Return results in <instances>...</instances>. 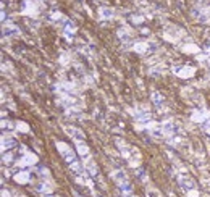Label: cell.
Wrapping results in <instances>:
<instances>
[{
  "label": "cell",
  "instance_id": "7c38bea8",
  "mask_svg": "<svg viewBox=\"0 0 210 197\" xmlns=\"http://www.w3.org/2000/svg\"><path fill=\"white\" fill-rule=\"evenodd\" d=\"M134 50L138 53H145V50H147V44H144V42H138V44L134 45Z\"/></svg>",
  "mask_w": 210,
  "mask_h": 197
},
{
  "label": "cell",
  "instance_id": "2e32d148",
  "mask_svg": "<svg viewBox=\"0 0 210 197\" xmlns=\"http://www.w3.org/2000/svg\"><path fill=\"white\" fill-rule=\"evenodd\" d=\"M152 100L155 102V104H162V102H163V98H162V95L158 92H154L152 94Z\"/></svg>",
  "mask_w": 210,
  "mask_h": 197
},
{
  "label": "cell",
  "instance_id": "e0dca14e",
  "mask_svg": "<svg viewBox=\"0 0 210 197\" xmlns=\"http://www.w3.org/2000/svg\"><path fill=\"white\" fill-rule=\"evenodd\" d=\"M186 194H187V197H199V192H197L196 189H192V191H187Z\"/></svg>",
  "mask_w": 210,
  "mask_h": 197
},
{
  "label": "cell",
  "instance_id": "3957f363",
  "mask_svg": "<svg viewBox=\"0 0 210 197\" xmlns=\"http://www.w3.org/2000/svg\"><path fill=\"white\" fill-rule=\"evenodd\" d=\"M178 183H179V187H181L183 191H192V189H196V183H194V179L189 178L187 174H179L178 176Z\"/></svg>",
  "mask_w": 210,
  "mask_h": 197
},
{
  "label": "cell",
  "instance_id": "6da1fadb",
  "mask_svg": "<svg viewBox=\"0 0 210 197\" xmlns=\"http://www.w3.org/2000/svg\"><path fill=\"white\" fill-rule=\"evenodd\" d=\"M120 149H121V153L125 155V158L129 162L131 165L139 163V152L136 150L134 147H131V145H128V144H121Z\"/></svg>",
  "mask_w": 210,
  "mask_h": 197
},
{
  "label": "cell",
  "instance_id": "ac0fdd59",
  "mask_svg": "<svg viewBox=\"0 0 210 197\" xmlns=\"http://www.w3.org/2000/svg\"><path fill=\"white\" fill-rule=\"evenodd\" d=\"M18 128H20V129H24V131H26V129H28V126H26V125H20Z\"/></svg>",
  "mask_w": 210,
  "mask_h": 197
},
{
  "label": "cell",
  "instance_id": "30bf717a",
  "mask_svg": "<svg viewBox=\"0 0 210 197\" xmlns=\"http://www.w3.org/2000/svg\"><path fill=\"white\" fill-rule=\"evenodd\" d=\"M86 171H89V174H96L97 173L96 163H94L92 160H86Z\"/></svg>",
  "mask_w": 210,
  "mask_h": 197
},
{
  "label": "cell",
  "instance_id": "8fae6325",
  "mask_svg": "<svg viewBox=\"0 0 210 197\" xmlns=\"http://www.w3.org/2000/svg\"><path fill=\"white\" fill-rule=\"evenodd\" d=\"M99 15H100L102 18H112L113 11L110 10V8H100V10H99Z\"/></svg>",
  "mask_w": 210,
  "mask_h": 197
},
{
  "label": "cell",
  "instance_id": "7a4b0ae2",
  "mask_svg": "<svg viewBox=\"0 0 210 197\" xmlns=\"http://www.w3.org/2000/svg\"><path fill=\"white\" fill-rule=\"evenodd\" d=\"M57 149H58L60 152H62V155L65 157V160H66L70 165L76 162V155H75V152H73L66 144H63V142H57Z\"/></svg>",
  "mask_w": 210,
  "mask_h": 197
},
{
  "label": "cell",
  "instance_id": "5b68a950",
  "mask_svg": "<svg viewBox=\"0 0 210 197\" xmlns=\"http://www.w3.org/2000/svg\"><path fill=\"white\" fill-rule=\"evenodd\" d=\"M15 181L16 183H21V184H26L29 181V174L28 171H20V173L15 174Z\"/></svg>",
  "mask_w": 210,
  "mask_h": 197
},
{
  "label": "cell",
  "instance_id": "52a82bcc",
  "mask_svg": "<svg viewBox=\"0 0 210 197\" xmlns=\"http://www.w3.org/2000/svg\"><path fill=\"white\" fill-rule=\"evenodd\" d=\"M15 145V139L13 138H7V136H3L2 138V150L5 152L7 149H11Z\"/></svg>",
  "mask_w": 210,
  "mask_h": 197
},
{
  "label": "cell",
  "instance_id": "5bb4252c",
  "mask_svg": "<svg viewBox=\"0 0 210 197\" xmlns=\"http://www.w3.org/2000/svg\"><path fill=\"white\" fill-rule=\"evenodd\" d=\"M3 32L8 34V36H11V34H18V29H16L15 26H5V31Z\"/></svg>",
  "mask_w": 210,
  "mask_h": 197
},
{
  "label": "cell",
  "instance_id": "4fadbf2b",
  "mask_svg": "<svg viewBox=\"0 0 210 197\" xmlns=\"http://www.w3.org/2000/svg\"><path fill=\"white\" fill-rule=\"evenodd\" d=\"M78 150H79V153H81L83 157H86V155L89 153V149H87V145H86V144H83V142H79V144H78Z\"/></svg>",
  "mask_w": 210,
  "mask_h": 197
},
{
  "label": "cell",
  "instance_id": "277c9868",
  "mask_svg": "<svg viewBox=\"0 0 210 197\" xmlns=\"http://www.w3.org/2000/svg\"><path fill=\"white\" fill-rule=\"evenodd\" d=\"M37 162V158H36V155H31V153H26L21 160L18 162V165L20 166H28V165H34Z\"/></svg>",
  "mask_w": 210,
  "mask_h": 197
},
{
  "label": "cell",
  "instance_id": "9a60e30c",
  "mask_svg": "<svg viewBox=\"0 0 210 197\" xmlns=\"http://www.w3.org/2000/svg\"><path fill=\"white\" fill-rule=\"evenodd\" d=\"M118 36L121 37L123 41H128V39H129V34H128V31H125V28H121V29L118 31Z\"/></svg>",
  "mask_w": 210,
  "mask_h": 197
},
{
  "label": "cell",
  "instance_id": "9c48e42d",
  "mask_svg": "<svg viewBox=\"0 0 210 197\" xmlns=\"http://www.w3.org/2000/svg\"><path fill=\"white\" fill-rule=\"evenodd\" d=\"M63 32H65V36L66 37H71L73 34L76 32V28H75V24L70 23V21H66L65 23V29H63Z\"/></svg>",
  "mask_w": 210,
  "mask_h": 197
},
{
  "label": "cell",
  "instance_id": "ba28073f",
  "mask_svg": "<svg viewBox=\"0 0 210 197\" xmlns=\"http://www.w3.org/2000/svg\"><path fill=\"white\" fill-rule=\"evenodd\" d=\"M113 179L117 181L118 184H121V183H126V174H125V171H120V170H117V171H113Z\"/></svg>",
  "mask_w": 210,
  "mask_h": 197
},
{
  "label": "cell",
  "instance_id": "8992f818",
  "mask_svg": "<svg viewBox=\"0 0 210 197\" xmlns=\"http://www.w3.org/2000/svg\"><path fill=\"white\" fill-rule=\"evenodd\" d=\"M66 131H68V134H70L71 138H75L78 141H84V134L79 129H76V128H66Z\"/></svg>",
  "mask_w": 210,
  "mask_h": 197
}]
</instances>
